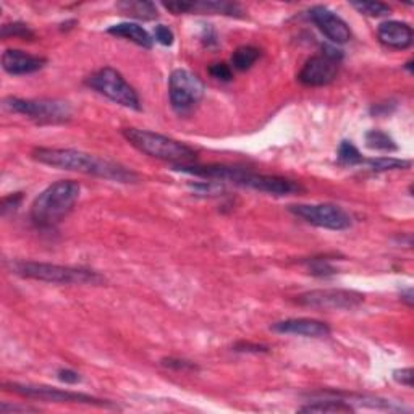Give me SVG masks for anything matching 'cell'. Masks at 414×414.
<instances>
[{
    "label": "cell",
    "instance_id": "8",
    "mask_svg": "<svg viewBox=\"0 0 414 414\" xmlns=\"http://www.w3.org/2000/svg\"><path fill=\"white\" fill-rule=\"evenodd\" d=\"M206 85L199 76L185 68H177L168 78V99L177 113L191 112L204 99Z\"/></svg>",
    "mask_w": 414,
    "mask_h": 414
},
{
    "label": "cell",
    "instance_id": "10",
    "mask_svg": "<svg viewBox=\"0 0 414 414\" xmlns=\"http://www.w3.org/2000/svg\"><path fill=\"white\" fill-rule=\"evenodd\" d=\"M232 185L241 186V188H250V190L265 193V195H274V196H288V195H296V193L305 191L298 182L288 180V178L277 177V175H262V173H254L251 170L235 167L232 178H230Z\"/></svg>",
    "mask_w": 414,
    "mask_h": 414
},
{
    "label": "cell",
    "instance_id": "6",
    "mask_svg": "<svg viewBox=\"0 0 414 414\" xmlns=\"http://www.w3.org/2000/svg\"><path fill=\"white\" fill-rule=\"evenodd\" d=\"M3 107L12 113H20L41 125L65 123L72 118V107L63 100L6 98Z\"/></svg>",
    "mask_w": 414,
    "mask_h": 414
},
{
    "label": "cell",
    "instance_id": "25",
    "mask_svg": "<svg viewBox=\"0 0 414 414\" xmlns=\"http://www.w3.org/2000/svg\"><path fill=\"white\" fill-rule=\"evenodd\" d=\"M351 7L356 8L362 15L372 18L387 17L390 15V12H392V8L382 2H351Z\"/></svg>",
    "mask_w": 414,
    "mask_h": 414
},
{
    "label": "cell",
    "instance_id": "1",
    "mask_svg": "<svg viewBox=\"0 0 414 414\" xmlns=\"http://www.w3.org/2000/svg\"><path fill=\"white\" fill-rule=\"evenodd\" d=\"M31 155L39 164L49 165V167L54 168L70 170V172L91 175V177L118 183L138 182V175L133 170L127 168L125 165L83 153V151L58 149V147H36Z\"/></svg>",
    "mask_w": 414,
    "mask_h": 414
},
{
    "label": "cell",
    "instance_id": "34",
    "mask_svg": "<svg viewBox=\"0 0 414 414\" xmlns=\"http://www.w3.org/2000/svg\"><path fill=\"white\" fill-rule=\"evenodd\" d=\"M57 375H58V380L65 382L68 385H75L81 380V375L73 369H61L57 372Z\"/></svg>",
    "mask_w": 414,
    "mask_h": 414
},
{
    "label": "cell",
    "instance_id": "14",
    "mask_svg": "<svg viewBox=\"0 0 414 414\" xmlns=\"http://www.w3.org/2000/svg\"><path fill=\"white\" fill-rule=\"evenodd\" d=\"M274 332L283 335H296L306 338H324L330 335V327L325 322L309 319V317H298V319H285L272 324Z\"/></svg>",
    "mask_w": 414,
    "mask_h": 414
},
{
    "label": "cell",
    "instance_id": "11",
    "mask_svg": "<svg viewBox=\"0 0 414 414\" xmlns=\"http://www.w3.org/2000/svg\"><path fill=\"white\" fill-rule=\"evenodd\" d=\"M364 294L360 292H354V290L324 288L301 293L296 301L300 303L301 306L312 307V309L351 311L360 307L362 303H364Z\"/></svg>",
    "mask_w": 414,
    "mask_h": 414
},
{
    "label": "cell",
    "instance_id": "7",
    "mask_svg": "<svg viewBox=\"0 0 414 414\" xmlns=\"http://www.w3.org/2000/svg\"><path fill=\"white\" fill-rule=\"evenodd\" d=\"M3 389L7 392H12L18 397L39 400V402L47 403H78V404H89V406L98 408H115L113 403L107 400H100L86 393L70 392V390H61L55 387H47V385H33V384H18V382H6Z\"/></svg>",
    "mask_w": 414,
    "mask_h": 414
},
{
    "label": "cell",
    "instance_id": "20",
    "mask_svg": "<svg viewBox=\"0 0 414 414\" xmlns=\"http://www.w3.org/2000/svg\"><path fill=\"white\" fill-rule=\"evenodd\" d=\"M191 12L202 13H220L228 17H241V8L237 3L228 2H191Z\"/></svg>",
    "mask_w": 414,
    "mask_h": 414
},
{
    "label": "cell",
    "instance_id": "18",
    "mask_svg": "<svg viewBox=\"0 0 414 414\" xmlns=\"http://www.w3.org/2000/svg\"><path fill=\"white\" fill-rule=\"evenodd\" d=\"M117 8L122 13H125L128 17L138 18V20H144V21H151L155 20L159 17L157 8L153 2H142V0H136V2H120L117 3Z\"/></svg>",
    "mask_w": 414,
    "mask_h": 414
},
{
    "label": "cell",
    "instance_id": "24",
    "mask_svg": "<svg viewBox=\"0 0 414 414\" xmlns=\"http://www.w3.org/2000/svg\"><path fill=\"white\" fill-rule=\"evenodd\" d=\"M305 265L309 270L311 275L319 279H327L337 274V269L334 268L332 262L327 257H312V259H306Z\"/></svg>",
    "mask_w": 414,
    "mask_h": 414
},
{
    "label": "cell",
    "instance_id": "29",
    "mask_svg": "<svg viewBox=\"0 0 414 414\" xmlns=\"http://www.w3.org/2000/svg\"><path fill=\"white\" fill-rule=\"evenodd\" d=\"M154 39L162 45H172L173 39H175V34L168 26L157 25L154 28Z\"/></svg>",
    "mask_w": 414,
    "mask_h": 414
},
{
    "label": "cell",
    "instance_id": "36",
    "mask_svg": "<svg viewBox=\"0 0 414 414\" xmlns=\"http://www.w3.org/2000/svg\"><path fill=\"white\" fill-rule=\"evenodd\" d=\"M414 294H413V288H406L404 290V292H402V301H404L406 303V305L411 307L413 306V303H414Z\"/></svg>",
    "mask_w": 414,
    "mask_h": 414
},
{
    "label": "cell",
    "instance_id": "26",
    "mask_svg": "<svg viewBox=\"0 0 414 414\" xmlns=\"http://www.w3.org/2000/svg\"><path fill=\"white\" fill-rule=\"evenodd\" d=\"M2 38H20L25 41L34 39V31L25 23H8V25L2 26Z\"/></svg>",
    "mask_w": 414,
    "mask_h": 414
},
{
    "label": "cell",
    "instance_id": "23",
    "mask_svg": "<svg viewBox=\"0 0 414 414\" xmlns=\"http://www.w3.org/2000/svg\"><path fill=\"white\" fill-rule=\"evenodd\" d=\"M364 164L372 172H389V170H403L411 167L409 160H402L395 157H375L364 159Z\"/></svg>",
    "mask_w": 414,
    "mask_h": 414
},
{
    "label": "cell",
    "instance_id": "17",
    "mask_svg": "<svg viewBox=\"0 0 414 414\" xmlns=\"http://www.w3.org/2000/svg\"><path fill=\"white\" fill-rule=\"evenodd\" d=\"M107 33L112 36H117V38L131 41V43H135L140 45V47H144V49H151L154 43V39L151 38V34L147 33L142 26L136 25V23H118V25L110 26Z\"/></svg>",
    "mask_w": 414,
    "mask_h": 414
},
{
    "label": "cell",
    "instance_id": "3",
    "mask_svg": "<svg viewBox=\"0 0 414 414\" xmlns=\"http://www.w3.org/2000/svg\"><path fill=\"white\" fill-rule=\"evenodd\" d=\"M123 138L140 153L149 155V157L165 160L172 165L193 164L197 157V153L193 147L173 140V138L160 135V133L140 130V128H127L123 130Z\"/></svg>",
    "mask_w": 414,
    "mask_h": 414
},
{
    "label": "cell",
    "instance_id": "2",
    "mask_svg": "<svg viewBox=\"0 0 414 414\" xmlns=\"http://www.w3.org/2000/svg\"><path fill=\"white\" fill-rule=\"evenodd\" d=\"M81 186L75 180H58L45 188L31 204V220L39 228H52L72 213L80 199Z\"/></svg>",
    "mask_w": 414,
    "mask_h": 414
},
{
    "label": "cell",
    "instance_id": "12",
    "mask_svg": "<svg viewBox=\"0 0 414 414\" xmlns=\"http://www.w3.org/2000/svg\"><path fill=\"white\" fill-rule=\"evenodd\" d=\"M290 213L314 227L325 230H347L351 227L353 219L347 210L335 204H293Z\"/></svg>",
    "mask_w": 414,
    "mask_h": 414
},
{
    "label": "cell",
    "instance_id": "5",
    "mask_svg": "<svg viewBox=\"0 0 414 414\" xmlns=\"http://www.w3.org/2000/svg\"><path fill=\"white\" fill-rule=\"evenodd\" d=\"M86 86L122 107L141 110L140 96L130 83L112 67H104L86 78Z\"/></svg>",
    "mask_w": 414,
    "mask_h": 414
},
{
    "label": "cell",
    "instance_id": "33",
    "mask_svg": "<svg viewBox=\"0 0 414 414\" xmlns=\"http://www.w3.org/2000/svg\"><path fill=\"white\" fill-rule=\"evenodd\" d=\"M164 7L173 13V15H182V13H191V2H168Z\"/></svg>",
    "mask_w": 414,
    "mask_h": 414
},
{
    "label": "cell",
    "instance_id": "9",
    "mask_svg": "<svg viewBox=\"0 0 414 414\" xmlns=\"http://www.w3.org/2000/svg\"><path fill=\"white\" fill-rule=\"evenodd\" d=\"M343 58V52L337 47L324 45L320 55L307 58L301 72L298 73V81L305 86L320 87L327 86L337 78L340 62Z\"/></svg>",
    "mask_w": 414,
    "mask_h": 414
},
{
    "label": "cell",
    "instance_id": "28",
    "mask_svg": "<svg viewBox=\"0 0 414 414\" xmlns=\"http://www.w3.org/2000/svg\"><path fill=\"white\" fill-rule=\"evenodd\" d=\"M209 73H210V76L215 78V80L224 81V83L232 81V78H233L232 67L227 65V63H224V62L214 63V65H210L209 67Z\"/></svg>",
    "mask_w": 414,
    "mask_h": 414
},
{
    "label": "cell",
    "instance_id": "27",
    "mask_svg": "<svg viewBox=\"0 0 414 414\" xmlns=\"http://www.w3.org/2000/svg\"><path fill=\"white\" fill-rule=\"evenodd\" d=\"M160 366L167 367V369H172V371H178V372L180 371L182 372H195L199 369L195 362L180 360V358H164V360L160 361Z\"/></svg>",
    "mask_w": 414,
    "mask_h": 414
},
{
    "label": "cell",
    "instance_id": "22",
    "mask_svg": "<svg viewBox=\"0 0 414 414\" xmlns=\"http://www.w3.org/2000/svg\"><path fill=\"white\" fill-rule=\"evenodd\" d=\"M337 160L342 165H349V167H354V165H362L364 164V157H362L360 149L353 144L351 141H342L338 146V153H337Z\"/></svg>",
    "mask_w": 414,
    "mask_h": 414
},
{
    "label": "cell",
    "instance_id": "13",
    "mask_svg": "<svg viewBox=\"0 0 414 414\" xmlns=\"http://www.w3.org/2000/svg\"><path fill=\"white\" fill-rule=\"evenodd\" d=\"M311 21L319 28L327 39L335 44H347L351 39V30L347 25V21L342 20L337 13L329 10L324 6H314L307 12Z\"/></svg>",
    "mask_w": 414,
    "mask_h": 414
},
{
    "label": "cell",
    "instance_id": "30",
    "mask_svg": "<svg viewBox=\"0 0 414 414\" xmlns=\"http://www.w3.org/2000/svg\"><path fill=\"white\" fill-rule=\"evenodd\" d=\"M23 201V195L21 193H13V195H8L2 199V215H7L8 213H13V210L18 209V206L21 204Z\"/></svg>",
    "mask_w": 414,
    "mask_h": 414
},
{
    "label": "cell",
    "instance_id": "21",
    "mask_svg": "<svg viewBox=\"0 0 414 414\" xmlns=\"http://www.w3.org/2000/svg\"><path fill=\"white\" fill-rule=\"evenodd\" d=\"M366 146L369 149L374 151H382V153H393V151L398 149L397 142L393 141V138L389 135V133L382 131V130H371L366 133L364 136Z\"/></svg>",
    "mask_w": 414,
    "mask_h": 414
},
{
    "label": "cell",
    "instance_id": "31",
    "mask_svg": "<svg viewBox=\"0 0 414 414\" xmlns=\"http://www.w3.org/2000/svg\"><path fill=\"white\" fill-rule=\"evenodd\" d=\"M413 377L414 372L411 367H404V369H397L393 371V380L400 385H404V387L413 389Z\"/></svg>",
    "mask_w": 414,
    "mask_h": 414
},
{
    "label": "cell",
    "instance_id": "15",
    "mask_svg": "<svg viewBox=\"0 0 414 414\" xmlns=\"http://www.w3.org/2000/svg\"><path fill=\"white\" fill-rule=\"evenodd\" d=\"M45 58L38 57V55H31L20 49H7L2 54V68L8 75L20 76L30 75V73L39 72L44 68Z\"/></svg>",
    "mask_w": 414,
    "mask_h": 414
},
{
    "label": "cell",
    "instance_id": "19",
    "mask_svg": "<svg viewBox=\"0 0 414 414\" xmlns=\"http://www.w3.org/2000/svg\"><path fill=\"white\" fill-rule=\"evenodd\" d=\"M261 50L254 45H241L232 55V67L238 72H246L259 61Z\"/></svg>",
    "mask_w": 414,
    "mask_h": 414
},
{
    "label": "cell",
    "instance_id": "35",
    "mask_svg": "<svg viewBox=\"0 0 414 414\" xmlns=\"http://www.w3.org/2000/svg\"><path fill=\"white\" fill-rule=\"evenodd\" d=\"M28 411H38V408L18 406V404H8V403H3L2 406H0V413H2V414H8V413H28Z\"/></svg>",
    "mask_w": 414,
    "mask_h": 414
},
{
    "label": "cell",
    "instance_id": "32",
    "mask_svg": "<svg viewBox=\"0 0 414 414\" xmlns=\"http://www.w3.org/2000/svg\"><path fill=\"white\" fill-rule=\"evenodd\" d=\"M235 351L238 353H268L269 347L259 343H251V342H240L233 347Z\"/></svg>",
    "mask_w": 414,
    "mask_h": 414
},
{
    "label": "cell",
    "instance_id": "16",
    "mask_svg": "<svg viewBox=\"0 0 414 414\" xmlns=\"http://www.w3.org/2000/svg\"><path fill=\"white\" fill-rule=\"evenodd\" d=\"M377 38L390 49L404 50L413 44V28L404 21H384L377 28Z\"/></svg>",
    "mask_w": 414,
    "mask_h": 414
},
{
    "label": "cell",
    "instance_id": "4",
    "mask_svg": "<svg viewBox=\"0 0 414 414\" xmlns=\"http://www.w3.org/2000/svg\"><path fill=\"white\" fill-rule=\"evenodd\" d=\"M13 274L23 279L38 280V282L58 283V285H98L105 283V277L99 272L70 265L49 264V262L36 261H13L8 264Z\"/></svg>",
    "mask_w": 414,
    "mask_h": 414
}]
</instances>
